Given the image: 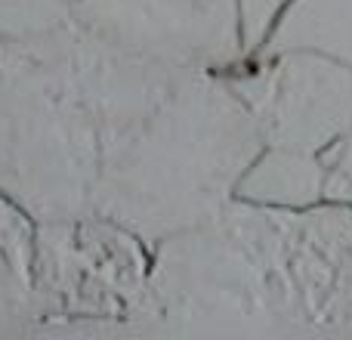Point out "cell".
I'll use <instances>...</instances> for the list:
<instances>
[{
	"mask_svg": "<svg viewBox=\"0 0 352 340\" xmlns=\"http://www.w3.org/2000/svg\"><path fill=\"white\" fill-rule=\"evenodd\" d=\"M74 19V0H0V37L31 41Z\"/></svg>",
	"mask_w": 352,
	"mask_h": 340,
	"instance_id": "cell-10",
	"label": "cell"
},
{
	"mask_svg": "<svg viewBox=\"0 0 352 340\" xmlns=\"http://www.w3.org/2000/svg\"><path fill=\"white\" fill-rule=\"evenodd\" d=\"M47 37L96 124L93 213L158 244L235 198L263 152V134L229 72L133 56L80 28L78 19Z\"/></svg>",
	"mask_w": 352,
	"mask_h": 340,
	"instance_id": "cell-1",
	"label": "cell"
},
{
	"mask_svg": "<svg viewBox=\"0 0 352 340\" xmlns=\"http://www.w3.org/2000/svg\"><path fill=\"white\" fill-rule=\"evenodd\" d=\"M37 223L0 195V337L34 334L41 310L34 288Z\"/></svg>",
	"mask_w": 352,
	"mask_h": 340,
	"instance_id": "cell-7",
	"label": "cell"
},
{
	"mask_svg": "<svg viewBox=\"0 0 352 340\" xmlns=\"http://www.w3.org/2000/svg\"><path fill=\"white\" fill-rule=\"evenodd\" d=\"M238 3H241L244 47H248V56H254L266 47L272 28L278 25V19L285 16V10L294 0H238Z\"/></svg>",
	"mask_w": 352,
	"mask_h": 340,
	"instance_id": "cell-11",
	"label": "cell"
},
{
	"mask_svg": "<svg viewBox=\"0 0 352 340\" xmlns=\"http://www.w3.org/2000/svg\"><path fill=\"white\" fill-rule=\"evenodd\" d=\"M155 244L102 213L34 229V334L148 337Z\"/></svg>",
	"mask_w": 352,
	"mask_h": 340,
	"instance_id": "cell-4",
	"label": "cell"
},
{
	"mask_svg": "<svg viewBox=\"0 0 352 340\" xmlns=\"http://www.w3.org/2000/svg\"><path fill=\"white\" fill-rule=\"evenodd\" d=\"M96 164V124L50 37H0V195L34 223L90 213Z\"/></svg>",
	"mask_w": 352,
	"mask_h": 340,
	"instance_id": "cell-3",
	"label": "cell"
},
{
	"mask_svg": "<svg viewBox=\"0 0 352 340\" xmlns=\"http://www.w3.org/2000/svg\"><path fill=\"white\" fill-rule=\"evenodd\" d=\"M328 161V186H324V201L352 207V130L324 155Z\"/></svg>",
	"mask_w": 352,
	"mask_h": 340,
	"instance_id": "cell-12",
	"label": "cell"
},
{
	"mask_svg": "<svg viewBox=\"0 0 352 340\" xmlns=\"http://www.w3.org/2000/svg\"><path fill=\"white\" fill-rule=\"evenodd\" d=\"M316 50L352 65V0H294L260 53Z\"/></svg>",
	"mask_w": 352,
	"mask_h": 340,
	"instance_id": "cell-9",
	"label": "cell"
},
{
	"mask_svg": "<svg viewBox=\"0 0 352 340\" xmlns=\"http://www.w3.org/2000/svg\"><path fill=\"white\" fill-rule=\"evenodd\" d=\"M324 186H328L324 155L263 146V152L238 182L235 198L272 207H312L324 201Z\"/></svg>",
	"mask_w": 352,
	"mask_h": 340,
	"instance_id": "cell-8",
	"label": "cell"
},
{
	"mask_svg": "<svg viewBox=\"0 0 352 340\" xmlns=\"http://www.w3.org/2000/svg\"><path fill=\"white\" fill-rule=\"evenodd\" d=\"M74 19L133 56L201 72H235L248 59L238 0H74Z\"/></svg>",
	"mask_w": 352,
	"mask_h": 340,
	"instance_id": "cell-6",
	"label": "cell"
},
{
	"mask_svg": "<svg viewBox=\"0 0 352 340\" xmlns=\"http://www.w3.org/2000/svg\"><path fill=\"white\" fill-rule=\"evenodd\" d=\"M148 337H352V207L232 198L158 242Z\"/></svg>",
	"mask_w": 352,
	"mask_h": 340,
	"instance_id": "cell-2",
	"label": "cell"
},
{
	"mask_svg": "<svg viewBox=\"0 0 352 340\" xmlns=\"http://www.w3.org/2000/svg\"><path fill=\"white\" fill-rule=\"evenodd\" d=\"M263 146L328 155L352 130V65L316 50L254 53L229 72Z\"/></svg>",
	"mask_w": 352,
	"mask_h": 340,
	"instance_id": "cell-5",
	"label": "cell"
}]
</instances>
